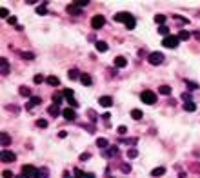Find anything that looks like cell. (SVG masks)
<instances>
[{"mask_svg":"<svg viewBox=\"0 0 200 178\" xmlns=\"http://www.w3.org/2000/svg\"><path fill=\"white\" fill-rule=\"evenodd\" d=\"M48 113L53 116V118H57L58 115H60V109H58V105L55 104V105H51V107H48Z\"/></svg>","mask_w":200,"mask_h":178,"instance_id":"obj_16","label":"cell"},{"mask_svg":"<svg viewBox=\"0 0 200 178\" xmlns=\"http://www.w3.org/2000/svg\"><path fill=\"white\" fill-rule=\"evenodd\" d=\"M147 62L151 65H160V64H164V55L160 51H153L147 55Z\"/></svg>","mask_w":200,"mask_h":178,"instance_id":"obj_3","label":"cell"},{"mask_svg":"<svg viewBox=\"0 0 200 178\" xmlns=\"http://www.w3.org/2000/svg\"><path fill=\"white\" fill-rule=\"evenodd\" d=\"M155 22H157L158 26H164V22H166V16H164V15H157V16H155Z\"/></svg>","mask_w":200,"mask_h":178,"instance_id":"obj_33","label":"cell"},{"mask_svg":"<svg viewBox=\"0 0 200 178\" xmlns=\"http://www.w3.org/2000/svg\"><path fill=\"white\" fill-rule=\"evenodd\" d=\"M65 136H68V133H65V131H60L58 133V138H65Z\"/></svg>","mask_w":200,"mask_h":178,"instance_id":"obj_50","label":"cell"},{"mask_svg":"<svg viewBox=\"0 0 200 178\" xmlns=\"http://www.w3.org/2000/svg\"><path fill=\"white\" fill-rule=\"evenodd\" d=\"M107 144H109V142H107V138H98V140H97V145H98L100 149L107 147Z\"/></svg>","mask_w":200,"mask_h":178,"instance_id":"obj_30","label":"cell"},{"mask_svg":"<svg viewBox=\"0 0 200 178\" xmlns=\"http://www.w3.org/2000/svg\"><path fill=\"white\" fill-rule=\"evenodd\" d=\"M2 176H4V178H13V173H11V171H4Z\"/></svg>","mask_w":200,"mask_h":178,"instance_id":"obj_46","label":"cell"},{"mask_svg":"<svg viewBox=\"0 0 200 178\" xmlns=\"http://www.w3.org/2000/svg\"><path fill=\"white\" fill-rule=\"evenodd\" d=\"M117 154H118V147H117V145H111V147L104 153V156H107V158H115Z\"/></svg>","mask_w":200,"mask_h":178,"instance_id":"obj_12","label":"cell"},{"mask_svg":"<svg viewBox=\"0 0 200 178\" xmlns=\"http://www.w3.org/2000/svg\"><path fill=\"white\" fill-rule=\"evenodd\" d=\"M65 9H68V13L69 15H80L82 13V7L77 4V2H73V4H69L68 7H65Z\"/></svg>","mask_w":200,"mask_h":178,"instance_id":"obj_8","label":"cell"},{"mask_svg":"<svg viewBox=\"0 0 200 178\" xmlns=\"http://www.w3.org/2000/svg\"><path fill=\"white\" fill-rule=\"evenodd\" d=\"M176 36H178V40H189V36H191V33H187V31H178V35H176Z\"/></svg>","mask_w":200,"mask_h":178,"instance_id":"obj_27","label":"cell"},{"mask_svg":"<svg viewBox=\"0 0 200 178\" xmlns=\"http://www.w3.org/2000/svg\"><path fill=\"white\" fill-rule=\"evenodd\" d=\"M158 33L164 35V38H166V36H169V27H167V26H160V27H158Z\"/></svg>","mask_w":200,"mask_h":178,"instance_id":"obj_29","label":"cell"},{"mask_svg":"<svg viewBox=\"0 0 200 178\" xmlns=\"http://www.w3.org/2000/svg\"><path fill=\"white\" fill-rule=\"evenodd\" d=\"M64 178H71V176H69V173H64Z\"/></svg>","mask_w":200,"mask_h":178,"instance_id":"obj_52","label":"cell"},{"mask_svg":"<svg viewBox=\"0 0 200 178\" xmlns=\"http://www.w3.org/2000/svg\"><path fill=\"white\" fill-rule=\"evenodd\" d=\"M127 156H129V158H137V156H138V151H137L135 147H131V149L127 151Z\"/></svg>","mask_w":200,"mask_h":178,"instance_id":"obj_34","label":"cell"},{"mask_svg":"<svg viewBox=\"0 0 200 178\" xmlns=\"http://www.w3.org/2000/svg\"><path fill=\"white\" fill-rule=\"evenodd\" d=\"M6 109H7V111H11V113H18L16 105H6Z\"/></svg>","mask_w":200,"mask_h":178,"instance_id":"obj_44","label":"cell"},{"mask_svg":"<svg viewBox=\"0 0 200 178\" xmlns=\"http://www.w3.org/2000/svg\"><path fill=\"white\" fill-rule=\"evenodd\" d=\"M22 174L28 178H48V169H36L33 165H22Z\"/></svg>","mask_w":200,"mask_h":178,"instance_id":"obj_1","label":"cell"},{"mask_svg":"<svg viewBox=\"0 0 200 178\" xmlns=\"http://www.w3.org/2000/svg\"><path fill=\"white\" fill-rule=\"evenodd\" d=\"M80 82L84 84V85H91L93 84V80H91V76L87 75V73H82V76H80Z\"/></svg>","mask_w":200,"mask_h":178,"instance_id":"obj_19","label":"cell"},{"mask_svg":"<svg viewBox=\"0 0 200 178\" xmlns=\"http://www.w3.org/2000/svg\"><path fill=\"white\" fill-rule=\"evenodd\" d=\"M126 27H127V29H135V27H137V20H135V16H133V15H129L127 22H126Z\"/></svg>","mask_w":200,"mask_h":178,"instance_id":"obj_15","label":"cell"},{"mask_svg":"<svg viewBox=\"0 0 200 178\" xmlns=\"http://www.w3.org/2000/svg\"><path fill=\"white\" fill-rule=\"evenodd\" d=\"M89 156H91L89 153H84V154H80V160H89Z\"/></svg>","mask_w":200,"mask_h":178,"instance_id":"obj_47","label":"cell"},{"mask_svg":"<svg viewBox=\"0 0 200 178\" xmlns=\"http://www.w3.org/2000/svg\"><path fill=\"white\" fill-rule=\"evenodd\" d=\"M60 102H62V95H55V104L58 105Z\"/></svg>","mask_w":200,"mask_h":178,"instance_id":"obj_48","label":"cell"},{"mask_svg":"<svg viewBox=\"0 0 200 178\" xmlns=\"http://www.w3.org/2000/svg\"><path fill=\"white\" fill-rule=\"evenodd\" d=\"M40 102H42V100H40V96H31V98H29V102L26 104V107H28V109H33V107H35V105H38Z\"/></svg>","mask_w":200,"mask_h":178,"instance_id":"obj_13","label":"cell"},{"mask_svg":"<svg viewBox=\"0 0 200 178\" xmlns=\"http://www.w3.org/2000/svg\"><path fill=\"white\" fill-rule=\"evenodd\" d=\"M73 173H75V178H95V173H84V171L78 169V167H77Z\"/></svg>","mask_w":200,"mask_h":178,"instance_id":"obj_9","label":"cell"},{"mask_svg":"<svg viewBox=\"0 0 200 178\" xmlns=\"http://www.w3.org/2000/svg\"><path fill=\"white\" fill-rule=\"evenodd\" d=\"M46 82H48L49 85H58V84H60V80H58L57 76H48V78H46Z\"/></svg>","mask_w":200,"mask_h":178,"instance_id":"obj_28","label":"cell"},{"mask_svg":"<svg viewBox=\"0 0 200 178\" xmlns=\"http://www.w3.org/2000/svg\"><path fill=\"white\" fill-rule=\"evenodd\" d=\"M95 47H97L100 53H106V51H107V44H106L104 40H98V42L95 44Z\"/></svg>","mask_w":200,"mask_h":178,"instance_id":"obj_18","label":"cell"},{"mask_svg":"<svg viewBox=\"0 0 200 178\" xmlns=\"http://www.w3.org/2000/svg\"><path fill=\"white\" fill-rule=\"evenodd\" d=\"M126 133H127V127L126 125H120L118 127V135H126Z\"/></svg>","mask_w":200,"mask_h":178,"instance_id":"obj_45","label":"cell"},{"mask_svg":"<svg viewBox=\"0 0 200 178\" xmlns=\"http://www.w3.org/2000/svg\"><path fill=\"white\" fill-rule=\"evenodd\" d=\"M158 93L167 96V95H171V87H169V85H160V87H158Z\"/></svg>","mask_w":200,"mask_h":178,"instance_id":"obj_25","label":"cell"},{"mask_svg":"<svg viewBox=\"0 0 200 178\" xmlns=\"http://www.w3.org/2000/svg\"><path fill=\"white\" fill-rule=\"evenodd\" d=\"M62 96L68 100V98H73V89H64L62 91Z\"/></svg>","mask_w":200,"mask_h":178,"instance_id":"obj_31","label":"cell"},{"mask_svg":"<svg viewBox=\"0 0 200 178\" xmlns=\"http://www.w3.org/2000/svg\"><path fill=\"white\" fill-rule=\"evenodd\" d=\"M142 116H144V113H142L140 109H133V111H131V118H133V120H140Z\"/></svg>","mask_w":200,"mask_h":178,"instance_id":"obj_21","label":"cell"},{"mask_svg":"<svg viewBox=\"0 0 200 178\" xmlns=\"http://www.w3.org/2000/svg\"><path fill=\"white\" fill-rule=\"evenodd\" d=\"M68 76H69L71 80H78V78H80L82 75L78 73V69H69V73H68Z\"/></svg>","mask_w":200,"mask_h":178,"instance_id":"obj_24","label":"cell"},{"mask_svg":"<svg viewBox=\"0 0 200 178\" xmlns=\"http://www.w3.org/2000/svg\"><path fill=\"white\" fill-rule=\"evenodd\" d=\"M68 104H69V107H77V105H78L75 98H68Z\"/></svg>","mask_w":200,"mask_h":178,"instance_id":"obj_43","label":"cell"},{"mask_svg":"<svg viewBox=\"0 0 200 178\" xmlns=\"http://www.w3.org/2000/svg\"><path fill=\"white\" fill-rule=\"evenodd\" d=\"M62 115H64V118H65V120H69V122L77 120V113H75V109H73V107H65V109L62 111Z\"/></svg>","mask_w":200,"mask_h":178,"instance_id":"obj_6","label":"cell"},{"mask_svg":"<svg viewBox=\"0 0 200 178\" xmlns=\"http://www.w3.org/2000/svg\"><path fill=\"white\" fill-rule=\"evenodd\" d=\"M186 85H187L189 89H198V84H195V82H191V80H186Z\"/></svg>","mask_w":200,"mask_h":178,"instance_id":"obj_38","label":"cell"},{"mask_svg":"<svg viewBox=\"0 0 200 178\" xmlns=\"http://www.w3.org/2000/svg\"><path fill=\"white\" fill-rule=\"evenodd\" d=\"M0 158H2V162L4 164H7V162H15V153H11V151H7V149H4L2 151V154H0Z\"/></svg>","mask_w":200,"mask_h":178,"instance_id":"obj_7","label":"cell"},{"mask_svg":"<svg viewBox=\"0 0 200 178\" xmlns=\"http://www.w3.org/2000/svg\"><path fill=\"white\" fill-rule=\"evenodd\" d=\"M0 142H2V147H4V149L11 144V138H9L7 133H2V135H0Z\"/></svg>","mask_w":200,"mask_h":178,"instance_id":"obj_14","label":"cell"},{"mask_svg":"<svg viewBox=\"0 0 200 178\" xmlns=\"http://www.w3.org/2000/svg\"><path fill=\"white\" fill-rule=\"evenodd\" d=\"M178 36H176V35H169V36H166L164 40H162V46L164 47H167V49H176V47H178Z\"/></svg>","mask_w":200,"mask_h":178,"instance_id":"obj_2","label":"cell"},{"mask_svg":"<svg viewBox=\"0 0 200 178\" xmlns=\"http://www.w3.org/2000/svg\"><path fill=\"white\" fill-rule=\"evenodd\" d=\"M18 93H20L22 96H31V89H29V87H26V85H20Z\"/></svg>","mask_w":200,"mask_h":178,"instance_id":"obj_23","label":"cell"},{"mask_svg":"<svg viewBox=\"0 0 200 178\" xmlns=\"http://www.w3.org/2000/svg\"><path fill=\"white\" fill-rule=\"evenodd\" d=\"M104 24H106V18L102 15H95L91 18V27L93 29H100V27H104Z\"/></svg>","mask_w":200,"mask_h":178,"instance_id":"obj_5","label":"cell"},{"mask_svg":"<svg viewBox=\"0 0 200 178\" xmlns=\"http://www.w3.org/2000/svg\"><path fill=\"white\" fill-rule=\"evenodd\" d=\"M102 118H104V120H111V115H109V113H104Z\"/></svg>","mask_w":200,"mask_h":178,"instance_id":"obj_51","label":"cell"},{"mask_svg":"<svg viewBox=\"0 0 200 178\" xmlns=\"http://www.w3.org/2000/svg\"><path fill=\"white\" fill-rule=\"evenodd\" d=\"M16 178H28V176H26V174H18Z\"/></svg>","mask_w":200,"mask_h":178,"instance_id":"obj_53","label":"cell"},{"mask_svg":"<svg viewBox=\"0 0 200 178\" xmlns=\"http://www.w3.org/2000/svg\"><path fill=\"white\" fill-rule=\"evenodd\" d=\"M7 22H9L11 26H15V24H16V18H15V16H9V18H7Z\"/></svg>","mask_w":200,"mask_h":178,"instance_id":"obj_49","label":"cell"},{"mask_svg":"<svg viewBox=\"0 0 200 178\" xmlns=\"http://www.w3.org/2000/svg\"><path fill=\"white\" fill-rule=\"evenodd\" d=\"M0 64H2V76H7V73H9V62L6 58H2Z\"/></svg>","mask_w":200,"mask_h":178,"instance_id":"obj_17","label":"cell"},{"mask_svg":"<svg viewBox=\"0 0 200 178\" xmlns=\"http://www.w3.org/2000/svg\"><path fill=\"white\" fill-rule=\"evenodd\" d=\"M36 125H38L40 129H46V127H48V120H44V118H38V120H36Z\"/></svg>","mask_w":200,"mask_h":178,"instance_id":"obj_35","label":"cell"},{"mask_svg":"<svg viewBox=\"0 0 200 178\" xmlns=\"http://www.w3.org/2000/svg\"><path fill=\"white\" fill-rule=\"evenodd\" d=\"M164 173H166V167H162V165H160V167H155V169L151 171V174H153L155 178H158V176H162Z\"/></svg>","mask_w":200,"mask_h":178,"instance_id":"obj_20","label":"cell"},{"mask_svg":"<svg viewBox=\"0 0 200 178\" xmlns=\"http://www.w3.org/2000/svg\"><path fill=\"white\" fill-rule=\"evenodd\" d=\"M182 100L184 102H191V93H184L182 95Z\"/></svg>","mask_w":200,"mask_h":178,"instance_id":"obj_42","label":"cell"},{"mask_svg":"<svg viewBox=\"0 0 200 178\" xmlns=\"http://www.w3.org/2000/svg\"><path fill=\"white\" fill-rule=\"evenodd\" d=\"M140 100L147 105H153L155 102H157V95H155L153 91H142L140 93Z\"/></svg>","mask_w":200,"mask_h":178,"instance_id":"obj_4","label":"cell"},{"mask_svg":"<svg viewBox=\"0 0 200 178\" xmlns=\"http://www.w3.org/2000/svg\"><path fill=\"white\" fill-rule=\"evenodd\" d=\"M127 18H129V13H117L115 15L117 22H127Z\"/></svg>","mask_w":200,"mask_h":178,"instance_id":"obj_22","label":"cell"},{"mask_svg":"<svg viewBox=\"0 0 200 178\" xmlns=\"http://www.w3.org/2000/svg\"><path fill=\"white\" fill-rule=\"evenodd\" d=\"M120 171L127 174V173H131V165H129V164H122V165H120Z\"/></svg>","mask_w":200,"mask_h":178,"instance_id":"obj_37","label":"cell"},{"mask_svg":"<svg viewBox=\"0 0 200 178\" xmlns=\"http://www.w3.org/2000/svg\"><path fill=\"white\" fill-rule=\"evenodd\" d=\"M87 116H89V118H91L93 122H95V120L98 118V116H97V113H95V111H91V109H89V111H87Z\"/></svg>","mask_w":200,"mask_h":178,"instance_id":"obj_40","label":"cell"},{"mask_svg":"<svg viewBox=\"0 0 200 178\" xmlns=\"http://www.w3.org/2000/svg\"><path fill=\"white\" fill-rule=\"evenodd\" d=\"M33 82H35V84H42V82H44V76H42V75H35Z\"/></svg>","mask_w":200,"mask_h":178,"instance_id":"obj_41","label":"cell"},{"mask_svg":"<svg viewBox=\"0 0 200 178\" xmlns=\"http://www.w3.org/2000/svg\"><path fill=\"white\" fill-rule=\"evenodd\" d=\"M184 109H186V111H189V113H193V111L196 109V105H195V102L191 100V102H186V104H184Z\"/></svg>","mask_w":200,"mask_h":178,"instance_id":"obj_26","label":"cell"},{"mask_svg":"<svg viewBox=\"0 0 200 178\" xmlns=\"http://www.w3.org/2000/svg\"><path fill=\"white\" fill-rule=\"evenodd\" d=\"M36 13H38V15H46V13H48L46 4H44V6H38V7H36Z\"/></svg>","mask_w":200,"mask_h":178,"instance_id":"obj_36","label":"cell"},{"mask_svg":"<svg viewBox=\"0 0 200 178\" xmlns=\"http://www.w3.org/2000/svg\"><path fill=\"white\" fill-rule=\"evenodd\" d=\"M20 56H22V58H26V60H33V58H35V55H33V53H29V51H22V53H20Z\"/></svg>","mask_w":200,"mask_h":178,"instance_id":"obj_32","label":"cell"},{"mask_svg":"<svg viewBox=\"0 0 200 178\" xmlns=\"http://www.w3.org/2000/svg\"><path fill=\"white\" fill-rule=\"evenodd\" d=\"M113 64H115V67L122 69V67H126V65H127V58H126V56H117Z\"/></svg>","mask_w":200,"mask_h":178,"instance_id":"obj_10","label":"cell"},{"mask_svg":"<svg viewBox=\"0 0 200 178\" xmlns=\"http://www.w3.org/2000/svg\"><path fill=\"white\" fill-rule=\"evenodd\" d=\"M98 104L102 107H111V105H113V98H111V96H100L98 98Z\"/></svg>","mask_w":200,"mask_h":178,"instance_id":"obj_11","label":"cell"},{"mask_svg":"<svg viewBox=\"0 0 200 178\" xmlns=\"http://www.w3.org/2000/svg\"><path fill=\"white\" fill-rule=\"evenodd\" d=\"M0 16H2V18H9V11L6 7H2V9H0Z\"/></svg>","mask_w":200,"mask_h":178,"instance_id":"obj_39","label":"cell"}]
</instances>
